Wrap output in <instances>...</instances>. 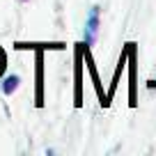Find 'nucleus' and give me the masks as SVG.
<instances>
[{
    "label": "nucleus",
    "mask_w": 156,
    "mask_h": 156,
    "mask_svg": "<svg viewBox=\"0 0 156 156\" xmlns=\"http://www.w3.org/2000/svg\"><path fill=\"white\" fill-rule=\"evenodd\" d=\"M99 32V7H92L85 19V46H92Z\"/></svg>",
    "instance_id": "obj_1"
},
{
    "label": "nucleus",
    "mask_w": 156,
    "mask_h": 156,
    "mask_svg": "<svg viewBox=\"0 0 156 156\" xmlns=\"http://www.w3.org/2000/svg\"><path fill=\"white\" fill-rule=\"evenodd\" d=\"M16 87H19V76H7L5 83H2V92H5V94H12Z\"/></svg>",
    "instance_id": "obj_2"
},
{
    "label": "nucleus",
    "mask_w": 156,
    "mask_h": 156,
    "mask_svg": "<svg viewBox=\"0 0 156 156\" xmlns=\"http://www.w3.org/2000/svg\"><path fill=\"white\" fill-rule=\"evenodd\" d=\"M0 64H2V53H0Z\"/></svg>",
    "instance_id": "obj_3"
}]
</instances>
